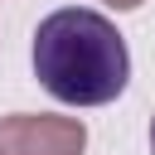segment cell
I'll return each instance as SVG.
<instances>
[{
  "instance_id": "obj_1",
  "label": "cell",
  "mask_w": 155,
  "mask_h": 155,
  "mask_svg": "<svg viewBox=\"0 0 155 155\" xmlns=\"http://www.w3.org/2000/svg\"><path fill=\"white\" fill-rule=\"evenodd\" d=\"M34 78L68 107H107L126 92L131 53L107 15L53 10L34 29Z\"/></svg>"
},
{
  "instance_id": "obj_2",
  "label": "cell",
  "mask_w": 155,
  "mask_h": 155,
  "mask_svg": "<svg viewBox=\"0 0 155 155\" xmlns=\"http://www.w3.org/2000/svg\"><path fill=\"white\" fill-rule=\"evenodd\" d=\"M87 126L78 116H48V111H15L0 116V155H82Z\"/></svg>"
},
{
  "instance_id": "obj_3",
  "label": "cell",
  "mask_w": 155,
  "mask_h": 155,
  "mask_svg": "<svg viewBox=\"0 0 155 155\" xmlns=\"http://www.w3.org/2000/svg\"><path fill=\"white\" fill-rule=\"evenodd\" d=\"M102 5H111V10H136V5H145V0H102Z\"/></svg>"
},
{
  "instance_id": "obj_4",
  "label": "cell",
  "mask_w": 155,
  "mask_h": 155,
  "mask_svg": "<svg viewBox=\"0 0 155 155\" xmlns=\"http://www.w3.org/2000/svg\"><path fill=\"white\" fill-rule=\"evenodd\" d=\"M150 155H155V121H150Z\"/></svg>"
}]
</instances>
